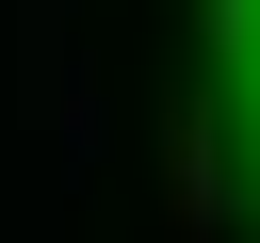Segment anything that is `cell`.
Here are the masks:
<instances>
[{
    "label": "cell",
    "instance_id": "6da1fadb",
    "mask_svg": "<svg viewBox=\"0 0 260 243\" xmlns=\"http://www.w3.org/2000/svg\"><path fill=\"white\" fill-rule=\"evenodd\" d=\"M228 81H244V130H260V0H228Z\"/></svg>",
    "mask_w": 260,
    "mask_h": 243
}]
</instances>
